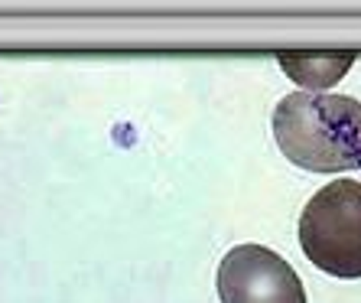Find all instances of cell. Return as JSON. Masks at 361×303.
<instances>
[{
	"label": "cell",
	"mask_w": 361,
	"mask_h": 303,
	"mask_svg": "<svg viewBox=\"0 0 361 303\" xmlns=\"http://www.w3.org/2000/svg\"><path fill=\"white\" fill-rule=\"evenodd\" d=\"M221 303H306L302 280L277 251L238 244L219 264Z\"/></svg>",
	"instance_id": "cell-3"
},
{
	"label": "cell",
	"mask_w": 361,
	"mask_h": 303,
	"mask_svg": "<svg viewBox=\"0 0 361 303\" xmlns=\"http://www.w3.org/2000/svg\"><path fill=\"white\" fill-rule=\"evenodd\" d=\"M274 137L300 170H361V101L326 92L286 95L274 111Z\"/></svg>",
	"instance_id": "cell-1"
},
{
	"label": "cell",
	"mask_w": 361,
	"mask_h": 303,
	"mask_svg": "<svg viewBox=\"0 0 361 303\" xmlns=\"http://www.w3.org/2000/svg\"><path fill=\"white\" fill-rule=\"evenodd\" d=\"M277 62L293 82L310 92L336 85L355 62V52H280Z\"/></svg>",
	"instance_id": "cell-4"
},
{
	"label": "cell",
	"mask_w": 361,
	"mask_h": 303,
	"mask_svg": "<svg viewBox=\"0 0 361 303\" xmlns=\"http://www.w3.org/2000/svg\"><path fill=\"white\" fill-rule=\"evenodd\" d=\"M302 254L332 278H361V183L336 179L306 202L300 215Z\"/></svg>",
	"instance_id": "cell-2"
}]
</instances>
